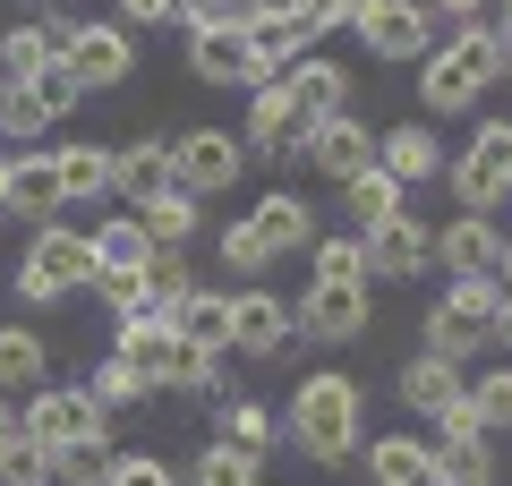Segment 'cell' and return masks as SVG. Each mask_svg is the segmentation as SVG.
<instances>
[{
  "instance_id": "6da1fadb",
  "label": "cell",
  "mask_w": 512,
  "mask_h": 486,
  "mask_svg": "<svg viewBox=\"0 0 512 486\" xmlns=\"http://www.w3.org/2000/svg\"><path fill=\"white\" fill-rule=\"evenodd\" d=\"M359 376H342V367H325V376H308L299 384V401H291V435H299V452H308L316 469H342L350 452H359Z\"/></svg>"
},
{
  "instance_id": "7a4b0ae2",
  "label": "cell",
  "mask_w": 512,
  "mask_h": 486,
  "mask_svg": "<svg viewBox=\"0 0 512 486\" xmlns=\"http://www.w3.org/2000/svg\"><path fill=\"white\" fill-rule=\"evenodd\" d=\"M504 77V35L495 26H461L453 43L419 60V103L427 111H478V94Z\"/></svg>"
},
{
  "instance_id": "3957f363",
  "label": "cell",
  "mask_w": 512,
  "mask_h": 486,
  "mask_svg": "<svg viewBox=\"0 0 512 486\" xmlns=\"http://www.w3.org/2000/svg\"><path fill=\"white\" fill-rule=\"evenodd\" d=\"M69 290H94V239L69 231V222H43L35 248H26V265H18V299L52 307V299H69Z\"/></svg>"
},
{
  "instance_id": "277c9868",
  "label": "cell",
  "mask_w": 512,
  "mask_h": 486,
  "mask_svg": "<svg viewBox=\"0 0 512 486\" xmlns=\"http://www.w3.org/2000/svg\"><path fill=\"white\" fill-rule=\"evenodd\" d=\"M444 171H453L461 214H495V205L512 197V120H478L470 154H453Z\"/></svg>"
},
{
  "instance_id": "5b68a950",
  "label": "cell",
  "mask_w": 512,
  "mask_h": 486,
  "mask_svg": "<svg viewBox=\"0 0 512 486\" xmlns=\"http://www.w3.org/2000/svg\"><path fill=\"white\" fill-rule=\"evenodd\" d=\"M18 435L35 452H60V444H86V435H111V427L86 401V384H35V393L18 401Z\"/></svg>"
},
{
  "instance_id": "8992f818",
  "label": "cell",
  "mask_w": 512,
  "mask_h": 486,
  "mask_svg": "<svg viewBox=\"0 0 512 486\" xmlns=\"http://www.w3.org/2000/svg\"><path fill=\"white\" fill-rule=\"evenodd\" d=\"M60 69L77 77V86H128V69H137V35H128L120 18H77L69 43H60Z\"/></svg>"
},
{
  "instance_id": "52a82bcc",
  "label": "cell",
  "mask_w": 512,
  "mask_h": 486,
  "mask_svg": "<svg viewBox=\"0 0 512 486\" xmlns=\"http://www.w3.org/2000/svg\"><path fill=\"white\" fill-rule=\"evenodd\" d=\"M171 154V188H180V197H214V188H239V137H222V128H188V137H171L163 145Z\"/></svg>"
},
{
  "instance_id": "ba28073f",
  "label": "cell",
  "mask_w": 512,
  "mask_h": 486,
  "mask_svg": "<svg viewBox=\"0 0 512 486\" xmlns=\"http://www.w3.org/2000/svg\"><path fill=\"white\" fill-rule=\"evenodd\" d=\"M359 43L376 60H427L436 52V18H427V0H359Z\"/></svg>"
},
{
  "instance_id": "9c48e42d",
  "label": "cell",
  "mask_w": 512,
  "mask_h": 486,
  "mask_svg": "<svg viewBox=\"0 0 512 486\" xmlns=\"http://www.w3.org/2000/svg\"><path fill=\"white\" fill-rule=\"evenodd\" d=\"M359 248H367V282H376V273H384V282H410V273L436 265V231H427L410 205H402V214H384V222H367Z\"/></svg>"
},
{
  "instance_id": "30bf717a",
  "label": "cell",
  "mask_w": 512,
  "mask_h": 486,
  "mask_svg": "<svg viewBox=\"0 0 512 486\" xmlns=\"http://www.w3.org/2000/svg\"><path fill=\"white\" fill-rule=\"evenodd\" d=\"M308 137H316V120H299L282 86H248V137H239V154L299 162V154H308Z\"/></svg>"
},
{
  "instance_id": "8fae6325",
  "label": "cell",
  "mask_w": 512,
  "mask_h": 486,
  "mask_svg": "<svg viewBox=\"0 0 512 486\" xmlns=\"http://www.w3.org/2000/svg\"><path fill=\"white\" fill-rule=\"evenodd\" d=\"M291 299L282 290H231V350H248V359H282L291 350Z\"/></svg>"
},
{
  "instance_id": "7c38bea8",
  "label": "cell",
  "mask_w": 512,
  "mask_h": 486,
  "mask_svg": "<svg viewBox=\"0 0 512 486\" xmlns=\"http://www.w3.org/2000/svg\"><path fill=\"white\" fill-rule=\"evenodd\" d=\"M274 86L291 94V111H299V120H342V111H350V69H342V60H325V52L291 60V69H282Z\"/></svg>"
},
{
  "instance_id": "4fadbf2b",
  "label": "cell",
  "mask_w": 512,
  "mask_h": 486,
  "mask_svg": "<svg viewBox=\"0 0 512 486\" xmlns=\"http://www.w3.org/2000/svg\"><path fill=\"white\" fill-rule=\"evenodd\" d=\"M291 324H299V333H316V342H359L367 324H376V299H367V290H325V282H308V299L291 307Z\"/></svg>"
},
{
  "instance_id": "5bb4252c",
  "label": "cell",
  "mask_w": 512,
  "mask_h": 486,
  "mask_svg": "<svg viewBox=\"0 0 512 486\" xmlns=\"http://www.w3.org/2000/svg\"><path fill=\"white\" fill-rule=\"evenodd\" d=\"M111 359L146 384V393H163V384H171V359H180V342H171L163 316H128L120 333H111Z\"/></svg>"
},
{
  "instance_id": "9a60e30c",
  "label": "cell",
  "mask_w": 512,
  "mask_h": 486,
  "mask_svg": "<svg viewBox=\"0 0 512 486\" xmlns=\"http://www.w3.org/2000/svg\"><path fill=\"white\" fill-rule=\"evenodd\" d=\"M299 162H308V171H325V180L342 188L350 171H367V162H376V137H367V120H350V111H342V120H316V137H308V154H299Z\"/></svg>"
},
{
  "instance_id": "2e32d148",
  "label": "cell",
  "mask_w": 512,
  "mask_h": 486,
  "mask_svg": "<svg viewBox=\"0 0 512 486\" xmlns=\"http://www.w3.org/2000/svg\"><path fill=\"white\" fill-rule=\"evenodd\" d=\"M239 43H248V77H256V86H274L291 60H308V26H299V18H265V9L239 26Z\"/></svg>"
},
{
  "instance_id": "e0dca14e",
  "label": "cell",
  "mask_w": 512,
  "mask_h": 486,
  "mask_svg": "<svg viewBox=\"0 0 512 486\" xmlns=\"http://www.w3.org/2000/svg\"><path fill=\"white\" fill-rule=\"evenodd\" d=\"M376 171H393L402 188L436 180V171H444V145H436V128H427V120H402V128H384V137H376Z\"/></svg>"
},
{
  "instance_id": "ac0fdd59",
  "label": "cell",
  "mask_w": 512,
  "mask_h": 486,
  "mask_svg": "<svg viewBox=\"0 0 512 486\" xmlns=\"http://www.w3.org/2000/svg\"><path fill=\"white\" fill-rule=\"evenodd\" d=\"M0 214H26L35 231L60 222V171H52V154H9V197H0Z\"/></svg>"
},
{
  "instance_id": "d6986e66",
  "label": "cell",
  "mask_w": 512,
  "mask_h": 486,
  "mask_svg": "<svg viewBox=\"0 0 512 486\" xmlns=\"http://www.w3.org/2000/svg\"><path fill=\"white\" fill-rule=\"evenodd\" d=\"M239 222L265 239V256H291V248H308V239H316L308 197H291V188H265V197H256V214H239Z\"/></svg>"
},
{
  "instance_id": "ffe728a7",
  "label": "cell",
  "mask_w": 512,
  "mask_h": 486,
  "mask_svg": "<svg viewBox=\"0 0 512 486\" xmlns=\"http://www.w3.org/2000/svg\"><path fill=\"white\" fill-rule=\"evenodd\" d=\"M171 333H180L188 350H205V359H222L231 350V290H188L180 307H171Z\"/></svg>"
},
{
  "instance_id": "44dd1931",
  "label": "cell",
  "mask_w": 512,
  "mask_h": 486,
  "mask_svg": "<svg viewBox=\"0 0 512 486\" xmlns=\"http://www.w3.org/2000/svg\"><path fill=\"white\" fill-rule=\"evenodd\" d=\"M188 69H197L205 86H256L239 26H188Z\"/></svg>"
},
{
  "instance_id": "7402d4cb",
  "label": "cell",
  "mask_w": 512,
  "mask_h": 486,
  "mask_svg": "<svg viewBox=\"0 0 512 486\" xmlns=\"http://www.w3.org/2000/svg\"><path fill=\"white\" fill-rule=\"evenodd\" d=\"M163 188H171V154H163V137H137V145H120V154H111V197L146 205V197H163Z\"/></svg>"
},
{
  "instance_id": "603a6c76",
  "label": "cell",
  "mask_w": 512,
  "mask_h": 486,
  "mask_svg": "<svg viewBox=\"0 0 512 486\" xmlns=\"http://www.w3.org/2000/svg\"><path fill=\"white\" fill-rule=\"evenodd\" d=\"M436 265H453V273H495V265H504V231H495L487 214H461L453 231H436Z\"/></svg>"
},
{
  "instance_id": "cb8c5ba5",
  "label": "cell",
  "mask_w": 512,
  "mask_h": 486,
  "mask_svg": "<svg viewBox=\"0 0 512 486\" xmlns=\"http://www.w3.org/2000/svg\"><path fill=\"white\" fill-rule=\"evenodd\" d=\"M461 384H470V376H461L453 359H427V350H419V359H402V401H410L419 418H444V410L461 401Z\"/></svg>"
},
{
  "instance_id": "d4e9b609",
  "label": "cell",
  "mask_w": 512,
  "mask_h": 486,
  "mask_svg": "<svg viewBox=\"0 0 512 486\" xmlns=\"http://www.w3.org/2000/svg\"><path fill=\"white\" fill-rule=\"evenodd\" d=\"M52 171H60V214H69V205L111 197V145H60Z\"/></svg>"
},
{
  "instance_id": "484cf974",
  "label": "cell",
  "mask_w": 512,
  "mask_h": 486,
  "mask_svg": "<svg viewBox=\"0 0 512 486\" xmlns=\"http://www.w3.org/2000/svg\"><path fill=\"white\" fill-rule=\"evenodd\" d=\"M367 478L376 486H436V452L419 435H376L367 444Z\"/></svg>"
},
{
  "instance_id": "4316f807",
  "label": "cell",
  "mask_w": 512,
  "mask_h": 486,
  "mask_svg": "<svg viewBox=\"0 0 512 486\" xmlns=\"http://www.w3.org/2000/svg\"><path fill=\"white\" fill-rule=\"evenodd\" d=\"M52 384V350H43L35 324H0V393H35Z\"/></svg>"
},
{
  "instance_id": "83f0119b",
  "label": "cell",
  "mask_w": 512,
  "mask_h": 486,
  "mask_svg": "<svg viewBox=\"0 0 512 486\" xmlns=\"http://www.w3.org/2000/svg\"><path fill=\"white\" fill-rule=\"evenodd\" d=\"M402 205H410V188L393 180V171H376V162L342 180V214H350V231H367V222H384V214H402Z\"/></svg>"
},
{
  "instance_id": "f1b7e54d",
  "label": "cell",
  "mask_w": 512,
  "mask_h": 486,
  "mask_svg": "<svg viewBox=\"0 0 512 486\" xmlns=\"http://www.w3.org/2000/svg\"><path fill=\"white\" fill-rule=\"evenodd\" d=\"M128 222L146 231V248H188V239H197V197H180V188H163V197L128 205Z\"/></svg>"
},
{
  "instance_id": "f546056e",
  "label": "cell",
  "mask_w": 512,
  "mask_h": 486,
  "mask_svg": "<svg viewBox=\"0 0 512 486\" xmlns=\"http://www.w3.org/2000/svg\"><path fill=\"white\" fill-rule=\"evenodd\" d=\"M308 265H316V282H325V290H367V248H359V231H316V239H308Z\"/></svg>"
},
{
  "instance_id": "4dcf8cb0",
  "label": "cell",
  "mask_w": 512,
  "mask_h": 486,
  "mask_svg": "<svg viewBox=\"0 0 512 486\" xmlns=\"http://www.w3.org/2000/svg\"><path fill=\"white\" fill-rule=\"evenodd\" d=\"M436 486H495V452L487 435H436Z\"/></svg>"
},
{
  "instance_id": "1f68e13d",
  "label": "cell",
  "mask_w": 512,
  "mask_h": 486,
  "mask_svg": "<svg viewBox=\"0 0 512 486\" xmlns=\"http://www.w3.org/2000/svg\"><path fill=\"white\" fill-rule=\"evenodd\" d=\"M94 239V273H146V231H137V222H128V214H111L103 222V231H86Z\"/></svg>"
},
{
  "instance_id": "d6a6232c",
  "label": "cell",
  "mask_w": 512,
  "mask_h": 486,
  "mask_svg": "<svg viewBox=\"0 0 512 486\" xmlns=\"http://www.w3.org/2000/svg\"><path fill=\"white\" fill-rule=\"evenodd\" d=\"M188 486H265V461H256V452H239V444H205L197 452V469H188Z\"/></svg>"
},
{
  "instance_id": "836d02e7",
  "label": "cell",
  "mask_w": 512,
  "mask_h": 486,
  "mask_svg": "<svg viewBox=\"0 0 512 486\" xmlns=\"http://www.w3.org/2000/svg\"><path fill=\"white\" fill-rule=\"evenodd\" d=\"M470 350H487V324L478 316H461V307H444L436 299V316H427V359H470Z\"/></svg>"
},
{
  "instance_id": "e575fe53",
  "label": "cell",
  "mask_w": 512,
  "mask_h": 486,
  "mask_svg": "<svg viewBox=\"0 0 512 486\" xmlns=\"http://www.w3.org/2000/svg\"><path fill=\"white\" fill-rule=\"evenodd\" d=\"M111 435H86V444H60V452H43L52 461V486H103V469H111Z\"/></svg>"
},
{
  "instance_id": "d590c367",
  "label": "cell",
  "mask_w": 512,
  "mask_h": 486,
  "mask_svg": "<svg viewBox=\"0 0 512 486\" xmlns=\"http://www.w3.org/2000/svg\"><path fill=\"white\" fill-rule=\"evenodd\" d=\"M461 401H470V418H478V435H495V427H512V367H487L478 384H461Z\"/></svg>"
},
{
  "instance_id": "8d00e7d4",
  "label": "cell",
  "mask_w": 512,
  "mask_h": 486,
  "mask_svg": "<svg viewBox=\"0 0 512 486\" xmlns=\"http://www.w3.org/2000/svg\"><path fill=\"white\" fill-rule=\"evenodd\" d=\"M188 290H197V282H188V248H154V256H146V299H154V316H171Z\"/></svg>"
},
{
  "instance_id": "74e56055",
  "label": "cell",
  "mask_w": 512,
  "mask_h": 486,
  "mask_svg": "<svg viewBox=\"0 0 512 486\" xmlns=\"http://www.w3.org/2000/svg\"><path fill=\"white\" fill-rule=\"evenodd\" d=\"M43 128H52V120H43V103L18 86V77H0V145H35Z\"/></svg>"
},
{
  "instance_id": "f35d334b",
  "label": "cell",
  "mask_w": 512,
  "mask_h": 486,
  "mask_svg": "<svg viewBox=\"0 0 512 486\" xmlns=\"http://www.w3.org/2000/svg\"><path fill=\"white\" fill-rule=\"evenodd\" d=\"M18 86H26V94H35V103H43V120H69V111H77V103H86V86H77V77H69V69H60V52H52V60H43V69H35V77H18Z\"/></svg>"
},
{
  "instance_id": "ab89813d",
  "label": "cell",
  "mask_w": 512,
  "mask_h": 486,
  "mask_svg": "<svg viewBox=\"0 0 512 486\" xmlns=\"http://www.w3.org/2000/svg\"><path fill=\"white\" fill-rule=\"evenodd\" d=\"M222 444H239V452H274V410H256V401H222Z\"/></svg>"
},
{
  "instance_id": "60d3db41",
  "label": "cell",
  "mask_w": 512,
  "mask_h": 486,
  "mask_svg": "<svg viewBox=\"0 0 512 486\" xmlns=\"http://www.w3.org/2000/svg\"><path fill=\"white\" fill-rule=\"evenodd\" d=\"M86 401H94V410H137V401H146V384H137V376H128V367L120 359H103V367H94V376H86Z\"/></svg>"
},
{
  "instance_id": "b9f144b4",
  "label": "cell",
  "mask_w": 512,
  "mask_h": 486,
  "mask_svg": "<svg viewBox=\"0 0 512 486\" xmlns=\"http://www.w3.org/2000/svg\"><path fill=\"white\" fill-rule=\"evenodd\" d=\"M94 299L111 307V324H128V316H154V299H146V273H94Z\"/></svg>"
},
{
  "instance_id": "7bdbcfd3",
  "label": "cell",
  "mask_w": 512,
  "mask_h": 486,
  "mask_svg": "<svg viewBox=\"0 0 512 486\" xmlns=\"http://www.w3.org/2000/svg\"><path fill=\"white\" fill-rule=\"evenodd\" d=\"M43 60H52V35L43 26H9L0 35V77H35Z\"/></svg>"
},
{
  "instance_id": "ee69618b",
  "label": "cell",
  "mask_w": 512,
  "mask_h": 486,
  "mask_svg": "<svg viewBox=\"0 0 512 486\" xmlns=\"http://www.w3.org/2000/svg\"><path fill=\"white\" fill-rule=\"evenodd\" d=\"M171 342H180V333H171ZM163 393H231V384H222V359H205V350L180 342V359H171V384H163Z\"/></svg>"
},
{
  "instance_id": "f6af8a7d",
  "label": "cell",
  "mask_w": 512,
  "mask_h": 486,
  "mask_svg": "<svg viewBox=\"0 0 512 486\" xmlns=\"http://www.w3.org/2000/svg\"><path fill=\"white\" fill-rule=\"evenodd\" d=\"M103 486H180V469H171L163 452H111Z\"/></svg>"
},
{
  "instance_id": "bcb514c9",
  "label": "cell",
  "mask_w": 512,
  "mask_h": 486,
  "mask_svg": "<svg viewBox=\"0 0 512 486\" xmlns=\"http://www.w3.org/2000/svg\"><path fill=\"white\" fill-rule=\"evenodd\" d=\"M0 486H52V461H43L26 435H9V444H0Z\"/></svg>"
},
{
  "instance_id": "7dc6e473",
  "label": "cell",
  "mask_w": 512,
  "mask_h": 486,
  "mask_svg": "<svg viewBox=\"0 0 512 486\" xmlns=\"http://www.w3.org/2000/svg\"><path fill=\"white\" fill-rule=\"evenodd\" d=\"M495 299H504L495 273H453V290H444V307H461V316H478V324L495 316Z\"/></svg>"
},
{
  "instance_id": "c3c4849f",
  "label": "cell",
  "mask_w": 512,
  "mask_h": 486,
  "mask_svg": "<svg viewBox=\"0 0 512 486\" xmlns=\"http://www.w3.org/2000/svg\"><path fill=\"white\" fill-rule=\"evenodd\" d=\"M291 18L308 26V43H316V35H333V26H350V18H359V0H299Z\"/></svg>"
},
{
  "instance_id": "681fc988",
  "label": "cell",
  "mask_w": 512,
  "mask_h": 486,
  "mask_svg": "<svg viewBox=\"0 0 512 486\" xmlns=\"http://www.w3.org/2000/svg\"><path fill=\"white\" fill-rule=\"evenodd\" d=\"M222 265H239V273H265L274 256H265V239H256L248 222H231V231H222Z\"/></svg>"
},
{
  "instance_id": "f907efd6",
  "label": "cell",
  "mask_w": 512,
  "mask_h": 486,
  "mask_svg": "<svg viewBox=\"0 0 512 486\" xmlns=\"http://www.w3.org/2000/svg\"><path fill=\"white\" fill-rule=\"evenodd\" d=\"M495 0H427V18H453V26H487Z\"/></svg>"
},
{
  "instance_id": "816d5d0a",
  "label": "cell",
  "mask_w": 512,
  "mask_h": 486,
  "mask_svg": "<svg viewBox=\"0 0 512 486\" xmlns=\"http://www.w3.org/2000/svg\"><path fill=\"white\" fill-rule=\"evenodd\" d=\"M120 18L128 26H163V18H180V0H120Z\"/></svg>"
},
{
  "instance_id": "f5cc1de1",
  "label": "cell",
  "mask_w": 512,
  "mask_h": 486,
  "mask_svg": "<svg viewBox=\"0 0 512 486\" xmlns=\"http://www.w3.org/2000/svg\"><path fill=\"white\" fill-rule=\"evenodd\" d=\"M487 342H512V290L495 299V316H487Z\"/></svg>"
},
{
  "instance_id": "db71d44e",
  "label": "cell",
  "mask_w": 512,
  "mask_h": 486,
  "mask_svg": "<svg viewBox=\"0 0 512 486\" xmlns=\"http://www.w3.org/2000/svg\"><path fill=\"white\" fill-rule=\"evenodd\" d=\"M495 35H504V52H512V0H495Z\"/></svg>"
},
{
  "instance_id": "11a10c76",
  "label": "cell",
  "mask_w": 512,
  "mask_h": 486,
  "mask_svg": "<svg viewBox=\"0 0 512 486\" xmlns=\"http://www.w3.org/2000/svg\"><path fill=\"white\" fill-rule=\"evenodd\" d=\"M495 282H504V290H512V231H504V265H495Z\"/></svg>"
},
{
  "instance_id": "9f6ffc18",
  "label": "cell",
  "mask_w": 512,
  "mask_h": 486,
  "mask_svg": "<svg viewBox=\"0 0 512 486\" xmlns=\"http://www.w3.org/2000/svg\"><path fill=\"white\" fill-rule=\"evenodd\" d=\"M9 435H18V410H9V401H0V444H9Z\"/></svg>"
},
{
  "instance_id": "6f0895ef",
  "label": "cell",
  "mask_w": 512,
  "mask_h": 486,
  "mask_svg": "<svg viewBox=\"0 0 512 486\" xmlns=\"http://www.w3.org/2000/svg\"><path fill=\"white\" fill-rule=\"evenodd\" d=\"M0 197H9V154H0Z\"/></svg>"
},
{
  "instance_id": "680465c9",
  "label": "cell",
  "mask_w": 512,
  "mask_h": 486,
  "mask_svg": "<svg viewBox=\"0 0 512 486\" xmlns=\"http://www.w3.org/2000/svg\"><path fill=\"white\" fill-rule=\"evenodd\" d=\"M504 77H512V52H504Z\"/></svg>"
}]
</instances>
